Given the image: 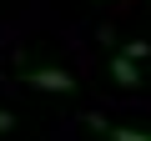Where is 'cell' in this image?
Instances as JSON below:
<instances>
[{"label":"cell","mask_w":151,"mask_h":141,"mask_svg":"<svg viewBox=\"0 0 151 141\" xmlns=\"http://www.w3.org/2000/svg\"><path fill=\"white\" fill-rule=\"evenodd\" d=\"M20 81L30 91H50V96H70L76 91V76H70V70H20Z\"/></svg>","instance_id":"6da1fadb"},{"label":"cell","mask_w":151,"mask_h":141,"mask_svg":"<svg viewBox=\"0 0 151 141\" xmlns=\"http://www.w3.org/2000/svg\"><path fill=\"white\" fill-rule=\"evenodd\" d=\"M86 126L106 141H151V131H136V126H111L106 116H86Z\"/></svg>","instance_id":"7a4b0ae2"},{"label":"cell","mask_w":151,"mask_h":141,"mask_svg":"<svg viewBox=\"0 0 151 141\" xmlns=\"http://www.w3.org/2000/svg\"><path fill=\"white\" fill-rule=\"evenodd\" d=\"M101 5H111V0H101Z\"/></svg>","instance_id":"8992f818"},{"label":"cell","mask_w":151,"mask_h":141,"mask_svg":"<svg viewBox=\"0 0 151 141\" xmlns=\"http://www.w3.org/2000/svg\"><path fill=\"white\" fill-rule=\"evenodd\" d=\"M111 81H116V86H126V91H136V86H141V65H136L126 50H121V55H111Z\"/></svg>","instance_id":"3957f363"},{"label":"cell","mask_w":151,"mask_h":141,"mask_svg":"<svg viewBox=\"0 0 151 141\" xmlns=\"http://www.w3.org/2000/svg\"><path fill=\"white\" fill-rule=\"evenodd\" d=\"M0 131H15V111H5V106H0Z\"/></svg>","instance_id":"5b68a950"},{"label":"cell","mask_w":151,"mask_h":141,"mask_svg":"<svg viewBox=\"0 0 151 141\" xmlns=\"http://www.w3.org/2000/svg\"><path fill=\"white\" fill-rule=\"evenodd\" d=\"M121 50H126L131 60H146V55H151V45H146V40H131V45H121Z\"/></svg>","instance_id":"277c9868"}]
</instances>
